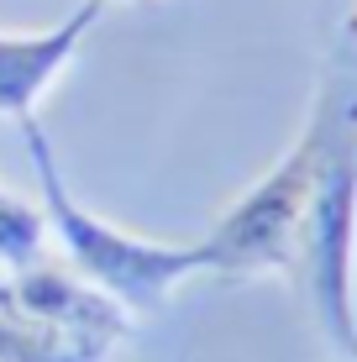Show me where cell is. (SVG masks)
Masks as SVG:
<instances>
[{
	"label": "cell",
	"instance_id": "obj_1",
	"mask_svg": "<svg viewBox=\"0 0 357 362\" xmlns=\"http://www.w3.org/2000/svg\"><path fill=\"white\" fill-rule=\"evenodd\" d=\"M310 121L321 136L310 184V210L300 226L289 284L300 289L336 362H357V11L347 6L331 27L321 79L310 95Z\"/></svg>",
	"mask_w": 357,
	"mask_h": 362
},
{
	"label": "cell",
	"instance_id": "obj_2",
	"mask_svg": "<svg viewBox=\"0 0 357 362\" xmlns=\"http://www.w3.org/2000/svg\"><path fill=\"white\" fill-rule=\"evenodd\" d=\"M21 136L32 147V168L37 184H42V221L47 231L58 236L64 257L74 263L90 289H100L105 299H116L127 315H147V310H163L168 294L179 284H189L194 273H205V242H163V236H137L121 231L110 221L90 216L79 199L69 194L64 173H58V158L47 147L42 127L21 121Z\"/></svg>",
	"mask_w": 357,
	"mask_h": 362
},
{
	"label": "cell",
	"instance_id": "obj_3",
	"mask_svg": "<svg viewBox=\"0 0 357 362\" xmlns=\"http://www.w3.org/2000/svg\"><path fill=\"white\" fill-rule=\"evenodd\" d=\"M315 158H321V136H315V121L305 116L300 136L284 147V158H279V163L216 221V231L205 236V273H216V279L284 273L289 279L294 252H300L305 210H310Z\"/></svg>",
	"mask_w": 357,
	"mask_h": 362
},
{
	"label": "cell",
	"instance_id": "obj_4",
	"mask_svg": "<svg viewBox=\"0 0 357 362\" xmlns=\"http://www.w3.org/2000/svg\"><path fill=\"white\" fill-rule=\"evenodd\" d=\"M105 11V0H84L69 21L47 32H32V37H16V32H0V116L11 121H32L37 100L53 90V79L64 74V64L79 53L84 32L95 27V16Z\"/></svg>",
	"mask_w": 357,
	"mask_h": 362
},
{
	"label": "cell",
	"instance_id": "obj_5",
	"mask_svg": "<svg viewBox=\"0 0 357 362\" xmlns=\"http://www.w3.org/2000/svg\"><path fill=\"white\" fill-rule=\"evenodd\" d=\"M110 341H90L42 320L0 310V362H105Z\"/></svg>",
	"mask_w": 357,
	"mask_h": 362
},
{
	"label": "cell",
	"instance_id": "obj_6",
	"mask_svg": "<svg viewBox=\"0 0 357 362\" xmlns=\"http://www.w3.org/2000/svg\"><path fill=\"white\" fill-rule=\"evenodd\" d=\"M42 236H47L42 210H32L27 199L0 189V263H6L11 273L42 263Z\"/></svg>",
	"mask_w": 357,
	"mask_h": 362
},
{
	"label": "cell",
	"instance_id": "obj_7",
	"mask_svg": "<svg viewBox=\"0 0 357 362\" xmlns=\"http://www.w3.org/2000/svg\"><path fill=\"white\" fill-rule=\"evenodd\" d=\"M352 11H357V6H352Z\"/></svg>",
	"mask_w": 357,
	"mask_h": 362
}]
</instances>
